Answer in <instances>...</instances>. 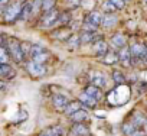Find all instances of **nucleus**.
Listing matches in <instances>:
<instances>
[{"instance_id":"obj_1","label":"nucleus","mask_w":147,"mask_h":136,"mask_svg":"<svg viewBox=\"0 0 147 136\" xmlns=\"http://www.w3.org/2000/svg\"><path fill=\"white\" fill-rule=\"evenodd\" d=\"M5 46L7 48V51H9V54H10V56H12V59H13L15 62L20 64V62H23V59H26V58H25V54H23V51H22V42H19L16 38H9V39H6Z\"/></svg>"},{"instance_id":"obj_2","label":"nucleus","mask_w":147,"mask_h":136,"mask_svg":"<svg viewBox=\"0 0 147 136\" xmlns=\"http://www.w3.org/2000/svg\"><path fill=\"white\" fill-rule=\"evenodd\" d=\"M22 7H23V3H22V2L10 3V5L2 12L5 20H6V22H15V20H19V16H20Z\"/></svg>"},{"instance_id":"obj_3","label":"nucleus","mask_w":147,"mask_h":136,"mask_svg":"<svg viewBox=\"0 0 147 136\" xmlns=\"http://www.w3.org/2000/svg\"><path fill=\"white\" fill-rule=\"evenodd\" d=\"M59 15H61V12H58L56 9H52L49 12H43V15L40 18V22H39L40 28H51V26L58 25Z\"/></svg>"},{"instance_id":"obj_4","label":"nucleus","mask_w":147,"mask_h":136,"mask_svg":"<svg viewBox=\"0 0 147 136\" xmlns=\"http://www.w3.org/2000/svg\"><path fill=\"white\" fill-rule=\"evenodd\" d=\"M25 67H26V71H28L32 77H35V78L42 77V75H45V73H46V67H45V64L36 62V61H33V59L26 61Z\"/></svg>"},{"instance_id":"obj_5","label":"nucleus","mask_w":147,"mask_h":136,"mask_svg":"<svg viewBox=\"0 0 147 136\" xmlns=\"http://www.w3.org/2000/svg\"><path fill=\"white\" fill-rule=\"evenodd\" d=\"M29 59H33L36 62L45 64L49 59V52L45 48H42L40 45H32V52H30V58Z\"/></svg>"},{"instance_id":"obj_6","label":"nucleus","mask_w":147,"mask_h":136,"mask_svg":"<svg viewBox=\"0 0 147 136\" xmlns=\"http://www.w3.org/2000/svg\"><path fill=\"white\" fill-rule=\"evenodd\" d=\"M68 104H69V99L65 94H61V93L53 94V97H52V106H53L55 110L65 112V109L68 107Z\"/></svg>"},{"instance_id":"obj_7","label":"nucleus","mask_w":147,"mask_h":136,"mask_svg":"<svg viewBox=\"0 0 147 136\" xmlns=\"http://www.w3.org/2000/svg\"><path fill=\"white\" fill-rule=\"evenodd\" d=\"M90 83L97 86V87H100V88H104L107 86V77L102 73H100V71H92L90 74Z\"/></svg>"},{"instance_id":"obj_8","label":"nucleus","mask_w":147,"mask_h":136,"mask_svg":"<svg viewBox=\"0 0 147 136\" xmlns=\"http://www.w3.org/2000/svg\"><path fill=\"white\" fill-rule=\"evenodd\" d=\"M118 56H120V62L124 67H130L133 62V55H131V49L128 46H123L118 51Z\"/></svg>"},{"instance_id":"obj_9","label":"nucleus","mask_w":147,"mask_h":136,"mask_svg":"<svg viewBox=\"0 0 147 136\" xmlns=\"http://www.w3.org/2000/svg\"><path fill=\"white\" fill-rule=\"evenodd\" d=\"M92 51H94V54L97 55V56H104L110 49H108V44L104 41V39H98L97 42H94L92 44Z\"/></svg>"},{"instance_id":"obj_10","label":"nucleus","mask_w":147,"mask_h":136,"mask_svg":"<svg viewBox=\"0 0 147 136\" xmlns=\"http://www.w3.org/2000/svg\"><path fill=\"white\" fill-rule=\"evenodd\" d=\"M101 22H102V15H101L100 12H90V13L85 16V20H84V23L92 25V26H95V28H98V26L101 25Z\"/></svg>"},{"instance_id":"obj_11","label":"nucleus","mask_w":147,"mask_h":136,"mask_svg":"<svg viewBox=\"0 0 147 136\" xmlns=\"http://www.w3.org/2000/svg\"><path fill=\"white\" fill-rule=\"evenodd\" d=\"M15 75H16V70L12 65H9V64L0 65V77H2L3 80H12Z\"/></svg>"},{"instance_id":"obj_12","label":"nucleus","mask_w":147,"mask_h":136,"mask_svg":"<svg viewBox=\"0 0 147 136\" xmlns=\"http://www.w3.org/2000/svg\"><path fill=\"white\" fill-rule=\"evenodd\" d=\"M98 39H101L100 38V35H97V32H91V31H82V33H81V42L82 44H94V42H97Z\"/></svg>"},{"instance_id":"obj_13","label":"nucleus","mask_w":147,"mask_h":136,"mask_svg":"<svg viewBox=\"0 0 147 136\" xmlns=\"http://www.w3.org/2000/svg\"><path fill=\"white\" fill-rule=\"evenodd\" d=\"M84 91H85L87 94H90L92 99H95L97 101H100V100L102 99V91H101V88L97 87V86H94V84L87 86V87L84 88Z\"/></svg>"},{"instance_id":"obj_14","label":"nucleus","mask_w":147,"mask_h":136,"mask_svg":"<svg viewBox=\"0 0 147 136\" xmlns=\"http://www.w3.org/2000/svg\"><path fill=\"white\" fill-rule=\"evenodd\" d=\"M63 135V129L61 126H51L43 129L38 136H62Z\"/></svg>"},{"instance_id":"obj_15","label":"nucleus","mask_w":147,"mask_h":136,"mask_svg":"<svg viewBox=\"0 0 147 136\" xmlns=\"http://www.w3.org/2000/svg\"><path fill=\"white\" fill-rule=\"evenodd\" d=\"M117 22H118V18L114 13H104L101 26H104V28H113V26H115Z\"/></svg>"},{"instance_id":"obj_16","label":"nucleus","mask_w":147,"mask_h":136,"mask_svg":"<svg viewBox=\"0 0 147 136\" xmlns=\"http://www.w3.org/2000/svg\"><path fill=\"white\" fill-rule=\"evenodd\" d=\"M69 36H71V31L68 29V26H62V28H59L58 31L52 32V38L59 39V41H62V39H69Z\"/></svg>"},{"instance_id":"obj_17","label":"nucleus","mask_w":147,"mask_h":136,"mask_svg":"<svg viewBox=\"0 0 147 136\" xmlns=\"http://www.w3.org/2000/svg\"><path fill=\"white\" fill-rule=\"evenodd\" d=\"M72 136H88V129L82 123H75L71 129Z\"/></svg>"},{"instance_id":"obj_18","label":"nucleus","mask_w":147,"mask_h":136,"mask_svg":"<svg viewBox=\"0 0 147 136\" xmlns=\"http://www.w3.org/2000/svg\"><path fill=\"white\" fill-rule=\"evenodd\" d=\"M69 119H71L74 123H82L84 120H87V119H88V112H87V110H84V109H81V110L75 112L74 114H71V116H69Z\"/></svg>"},{"instance_id":"obj_19","label":"nucleus","mask_w":147,"mask_h":136,"mask_svg":"<svg viewBox=\"0 0 147 136\" xmlns=\"http://www.w3.org/2000/svg\"><path fill=\"white\" fill-rule=\"evenodd\" d=\"M102 59V62L104 64H107V65H113V64H115L117 61H120V56H118V52H114V51H108L104 56H101Z\"/></svg>"},{"instance_id":"obj_20","label":"nucleus","mask_w":147,"mask_h":136,"mask_svg":"<svg viewBox=\"0 0 147 136\" xmlns=\"http://www.w3.org/2000/svg\"><path fill=\"white\" fill-rule=\"evenodd\" d=\"M81 106H84L81 100H80V101H69V104H68V107L65 109V112H63V113H65L66 116H71V114L75 113V112L81 110Z\"/></svg>"},{"instance_id":"obj_21","label":"nucleus","mask_w":147,"mask_h":136,"mask_svg":"<svg viewBox=\"0 0 147 136\" xmlns=\"http://www.w3.org/2000/svg\"><path fill=\"white\" fill-rule=\"evenodd\" d=\"M111 45H113V48H117V49H120V48H123V46H125V38L121 35V33H117V35H114L113 38H111Z\"/></svg>"},{"instance_id":"obj_22","label":"nucleus","mask_w":147,"mask_h":136,"mask_svg":"<svg viewBox=\"0 0 147 136\" xmlns=\"http://www.w3.org/2000/svg\"><path fill=\"white\" fill-rule=\"evenodd\" d=\"M80 100L82 101V104H84V106H88V107H95V106H97V103H98L95 99H92V97H91L90 94H87L85 91H84V93H81Z\"/></svg>"},{"instance_id":"obj_23","label":"nucleus","mask_w":147,"mask_h":136,"mask_svg":"<svg viewBox=\"0 0 147 136\" xmlns=\"http://www.w3.org/2000/svg\"><path fill=\"white\" fill-rule=\"evenodd\" d=\"M81 44H82V42H81V35H71L69 39H68V46H69L71 49L78 48Z\"/></svg>"},{"instance_id":"obj_24","label":"nucleus","mask_w":147,"mask_h":136,"mask_svg":"<svg viewBox=\"0 0 147 136\" xmlns=\"http://www.w3.org/2000/svg\"><path fill=\"white\" fill-rule=\"evenodd\" d=\"M71 19H72V16H71L69 12H61V15H59V20H58V25H61V26H69Z\"/></svg>"},{"instance_id":"obj_25","label":"nucleus","mask_w":147,"mask_h":136,"mask_svg":"<svg viewBox=\"0 0 147 136\" xmlns=\"http://www.w3.org/2000/svg\"><path fill=\"white\" fill-rule=\"evenodd\" d=\"M55 6H56V0H42L40 10L42 12H49V10L55 9Z\"/></svg>"},{"instance_id":"obj_26","label":"nucleus","mask_w":147,"mask_h":136,"mask_svg":"<svg viewBox=\"0 0 147 136\" xmlns=\"http://www.w3.org/2000/svg\"><path fill=\"white\" fill-rule=\"evenodd\" d=\"M9 59H12V56H10L7 48L5 45H2V46H0V61H2V64H7Z\"/></svg>"},{"instance_id":"obj_27","label":"nucleus","mask_w":147,"mask_h":136,"mask_svg":"<svg viewBox=\"0 0 147 136\" xmlns=\"http://www.w3.org/2000/svg\"><path fill=\"white\" fill-rule=\"evenodd\" d=\"M102 10H104V13H114L117 10V7L110 2V0H107V2L102 3Z\"/></svg>"},{"instance_id":"obj_28","label":"nucleus","mask_w":147,"mask_h":136,"mask_svg":"<svg viewBox=\"0 0 147 136\" xmlns=\"http://www.w3.org/2000/svg\"><path fill=\"white\" fill-rule=\"evenodd\" d=\"M32 45L29 42H22V51L25 54V58H30V52H32Z\"/></svg>"},{"instance_id":"obj_29","label":"nucleus","mask_w":147,"mask_h":136,"mask_svg":"<svg viewBox=\"0 0 147 136\" xmlns=\"http://www.w3.org/2000/svg\"><path fill=\"white\" fill-rule=\"evenodd\" d=\"M113 78H114V81H115L117 84H123V83L125 81V77H124L120 71H114V73H113Z\"/></svg>"},{"instance_id":"obj_30","label":"nucleus","mask_w":147,"mask_h":136,"mask_svg":"<svg viewBox=\"0 0 147 136\" xmlns=\"http://www.w3.org/2000/svg\"><path fill=\"white\" fill-rule=\"evenodd\" d=\"M110 2L117 7V10H120V9H123L125 6V0H110Z\"/></svg>"},{"instance_id":"obj_31","label":"nucleus","mask_w":147,"mask_h":136,"mask_svg":"<svg viewBox=\"0 0 147 136\" xmlns=\"http://www.w3.org/2000/svg\"><path fill=\"white\" fill-rule=\"evenodd\" d=\"M130 136H146V132H143V130H140V129H137V130H134Z\"/></svg>"},{"instance_id":"obj_32","label":"nucleus","mask_w":147,"mask_h":136,"mask_svg":"<svg viewBox=\"0 0 147 136\" xmlns=\"http://www.w3.org/2000/svg\"><path fill=\"white\" fill-rule=\"evenodd\" d=\"M0 5H2V12L9 6V0H0Z\"/></svg>"},{"instance_id":"obj_33","label":"nucleus","mask_w":147,"mask_h":136,"mask_svg":"<svg viewBox=\"0 0 147 136\" xmlns=\"http://www.w3.org/2000/svg\"><path fill=\"white\" fill-rule=\"evenodd\" d=\"M144 2H147V0H144Z\"/></svg>"}]
</instances>
